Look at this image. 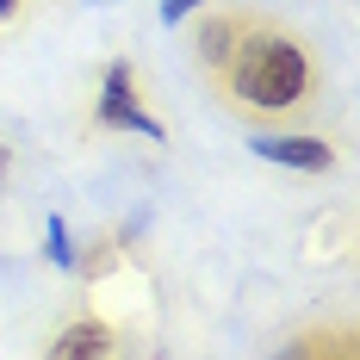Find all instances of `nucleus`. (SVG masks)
<instances>
[{
  "label": "nucleus",
  "mask_w": 360,
  "mask_h": 360,
  "mask_svg": "<svg viewBox=\"0 0 360 360\" xmlns=\"http://www.w3.org/2000/svg\"><path fill=\"white\" fill-rule=\"evenodd\" d=\"M50 261H63V267H69V236H63V224H56V217H50Z\"/></svg>",
  "instance_id": "obj_5"
},
{
  "label": "nucleus",
  "mask_w": 360,
  "mask_h": 360,
  "mask_svg": "<svg viewBox=\"0 0 360 360\" xmlns=\"http://www.w3.org/2000/svg\"><path fill=\"white\" fill-rule=\"evenodd\" d=\"M249 149L261 155V162L298 168V174H323V168H335V149H329L323 137H255Z\"/></svg>",
  "instance_id": "obj_3"
},
{
  "label": "nucleus",
  "mask_w": 360,
  "mask_h": 360,
  "mask_svg": "<svg viewBox=\"0 0 360 360\" xmlns=\"http://www.w3.org/2000/svg\"><path fill=\"white\" fill-rule=\"evenodd\" d=\"M0 186H6V149H0Z\"/></svg>",
  "instance_id": "obj_8"
},
{
  "label": "nucleus",
  "mask_w": 360,
  "mask_h": 360,
  "mask_svg": "<svg viewBox=\"0 0 360 360\" xmlns=\"http://www.w3.org/2000/svg\"><path fill=\"white\" fill-rule=\"evenodd\" d=\"M19 6H25V0H0V19H13V13H19Z\"/></svg>",
  "instance_id": "obj_7"
},
{
  "label": "nucleus",
  "mask_w": 360,
  "mask_h": 360,
  "mask_svg": "<svg viewBox=\"0 0 360 360\" xmlns=\"http://www.w3.org/2000/svg\"><path fill=\"white\" fill-rule=\"evenodd\" d=\"M193 56L236 118H298L317 100V56L267 13H205Z\"/></svg>",
  "instance_id": "obj_1"
},
{
  "label": "nucleus",
  "mask_w": 360,
  "mask_h": 360,
  "mask_svg": "<svg viewBox=\"0 0 360 360\" xmlns=\"http://www.w3.org/2000/svg\"><path fill=\"white\" fill-rule=\"evenodd\" d=\"M193 6H199V0H162V19H168V25H180Z\"/></svg>",
  "instance_id": "obj_6"
},
{
  "label": "nucleus",
  "mask_w": 360,
  "mask_h": 360,
  "mask_svg": "<svg viewBox=\"0 0 360 360\" xmlns=\"http://www.w3.org/2000/svg\"><path fill=\"white\" fill-rule=\"evenodd\" d=\"M100 124H106V131H143V137H162V124L137 106V75H131V63L106 69V87H100Z\"/></svg>",
  "instance_id": "obj_2"
},
{
  "label": "nucleus",
  "mask_w": 360,
  "mask_h": 360,
  "mask_svg": "<svg viewBox=\"0 0 360 360\" xmlns=\"http://www.w3.org/2000/svg\"><path fill=\"white\" fill-rule=\"evenodd\" d=\"M44 360H112V329L94 323V317H81V323H69L56 342H50Z\"/></svg>",
  "instance_id": "obj_4"
}]
</instances>
